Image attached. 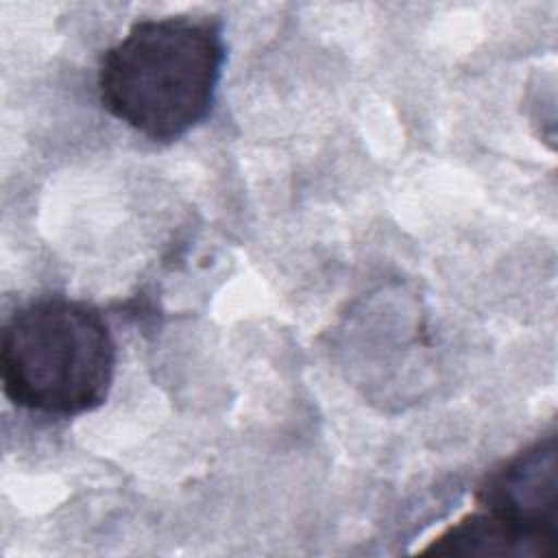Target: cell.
Instances as JSON below:
<instances>
[{
    "instance_id": "1",
    "label": "cell",
    "mask_w": 558,
    "mask_h": 558,
    "mask_svg": "<svg viewBox=\"0 0 558 558\" xmlns=\"http://www.w3.org/2000/svg\"><path fill=\"white\" fill-rule=\"evenodd\" d=\"M225 59L218 15L137 20L100 57V105L150 142H177L209 116Z\"/></svg>"
},
{
    "instance_id": "2",
    "label": "cell",
    "mask_w": 558,
    "mask_h": 558,
    "mask_svg": "<svg viewBox=\"0 0 558 558\" xmlns=\"http://www.w3.org/2000/svg\"><path fill=\"white\" fill-rule=\"evenodd\" d=\"M116 364L113 333L92 303L41 296L4 323L2 390L17 408L63 418L94 412L109 397Z\"/></svg>"
},
{
    "instance_id": "3",
    "label": "cell",
    "mask_w": 558,
    "mask_h": 558,
    "mask_svg": "<svg viewBox=\"0 0 558 558\" xmlns=\"http://www.w3.org/2000/svg\"><path fill=\"white\" fill-rule=\"evenodd\" d=\"M477 510L523 536L541 558L558 554V438H536L484 475Z\"/></svg>"
}]
</instances>
